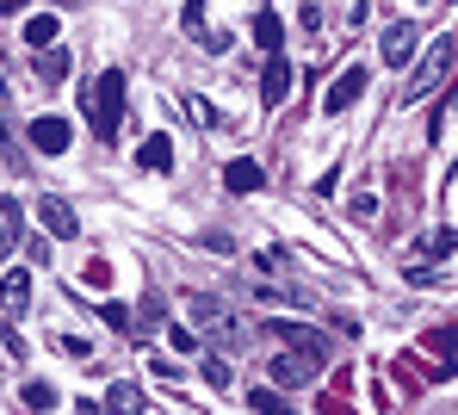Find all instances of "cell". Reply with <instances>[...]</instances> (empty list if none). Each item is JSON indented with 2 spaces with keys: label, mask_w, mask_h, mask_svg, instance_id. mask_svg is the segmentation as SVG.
Here are the masks:
<instances>
[{
  "label": "cell",
  "mask_w": 458,
  "mask_h": 415,
  "mask_svg": "<svg viewBox=\"0 0 458 415\" xmlns=\"http://www.w3.org/2000/svg\"><path fill=\"white\" fill-rule=\"evenodd\" d=\"M19 403H25V410H38V415H50V410H56V385L31 378V385H19Z\"/></svg>",
  "instance_id": "17"
},
{
  "label": "cell",
  "mask_w": 458,
  "mask_h": 415,
  "mask_svg": "<svg viewBox=\"0 0 458 415\" xmlns=\"http://www.w3.org/2000/svg\"><path fill=\"white\" fill-rule=\"evenodd\" d=\"M205 378L224 391V385H229V360H217V353H211V360H205Z\"/></svg>",
  "instance_id": "26"
},
{
  "label": "cell",
  "mask_w": 458,
  "mask_h": 415,
  "mask_svg": "<svg viewBox=\"0 0 458 415\" xmlns=\"http://www.w3.org/2000/svg\"><path fill=\"white\" fill-rule=\"evenodd\" d=\"M137 162L149 167V174H161V167H174V137H161V131H155L149 143L137 149Z\"/></svg>",
  "instance_id": "15"
},
{
  "label": "cell",
  "mask_w": 458,
  "mask_h": 415,
  "mask_svg": "<svg viewBox=\"0 0 458 415\" xmlns=\"http://www.w3.org/2000/svg\"><path fill=\"white\" fill-rule=\"evenodd\" d=\"M446 118H458V69H453V93H446V106H440V124Z\"/></svg>",
  "instance_id": "29"
},
{
  "label": "cell",
  "mask_w": 458,
  "mask_h": 415,
  "mask_svg": "<svg viewBox=\"0 0 458 415\" xmlns=\"http://www.w3.org/2000/svg\"><path fill=\"white\" fill-rule=\"evenodd\" d=\"M273 335H279V341H285L292 353L316 360V366H328V353H335V347H328V335H322V329H310V323H273Z\"/></svg>",
  "instance_id": "4"
},
{
  "label": "cell",
  "mask_w": 458,
  "mask_h": 415,
  "mask_svg": "<svg viewBox=\"0 0 458 415\" xmlns=\"http://www.w3.org/2000/svg\"><path fill=\"white\" fill-rule=\"evenodd\" d=\"M38 224H44V236H56V242H69V236L81 230L75 205H69L63 192H44V199H38Z\"/></svg>",
  "instance_id": "5"
},
{
  "label": "cell",
  "mask_w": 458,
  "mask_h": 415,
  "mask_svg": "<svg viewBox=\"0 0 458 415\" xmlns=\"http://www.w3.org/2000/svg\"><path fill=\"white\" fill-rule=\"evenodd\" d=\"M56 31H63L56 13H31V19H25V44H31V50H56Z\"/></svg>",
  "instance_id": "14"
},
{
  "label": "cell",
  "mask_w": 458,
  "mask_h": 415,
  "mask_svg": "<svg viewBox=\"0 0 458 415\" xmlns=\"http://www.w3.org/2000/svg\"><path fill=\"white\" fill-rule=\"evenodd\" d=\"M453 249H458V230H440V236L428 242V254H453Z\"/></svg>",
  "instance_id": "27"
},
{
  "label": "cell",
  "mask_w": 458,
  "mask_h": 415,
  "mask_svg": "<svg viewBox=\"0 0 458 415\" xmlns=\"http://www.w3.org/2000/svg\"><path fill=\"white\" fill-rule=\"evenodd\" d=\"M99 317H106V323H112L118 335H124V329H137V317H131L124 304H99Z\"/></svg>",
  "instance_id": "23"
},
{
  "label": "cell",
  "mask_w": 458,
  "mask_h": 415,
  "mask_svg": "<svg viewBox=\"0 0 458 415\" xmlns=\"http://www.w3.org/2000/svg\"><path fill=\"white\" fill-rule=\"evenodd\" d=\"M415 38H421V31H415V25H409V19H396V25H384V63H409V56H415Z\"/></svg>",
  "instance_id": "10"
},
{
  "label": "cell",
  "mask_w": 458,
  "mask_h": 415,
  "mask_svg": "<svg viewBox=\"0 0 458 415\" xmlns=\"http://www.w3.org/2000/svg\"><path fill=\"white\" fill-rule=\"evenodd\" d=\"M19 6H25V0H0V19H13V13H19Z\"/></svg>",
  "instance_id": "31"
},
{
  "label": "cell",
  "mask_w": 458,
  "mask_h": 415,
  "mask_svg": "<svg viewBox=\"0 0 458 415\" xmlns=\"http://www.w3.org/2000/svg\"><path fill=\"white\" fill-rule=\"evenodd\" d=\"M25 137H31L38 156H63V149H69V118H31Z\"/></svg>",
  "instance_id": "8"
},
{
  "label": "cell",
  "mask_w": 458,
  "mask_h": 415,
  "mask_svg": "<svg viewBox=\"0 0 458 415\" xmlns=\"http://www.w3.org/2000/svg\"><path fill=\"white\" fill-rule=\"evenodd\" d=\"M186 112H192V118H199L205 131H224V112H217L211 99H186Z\"/></svg>",
  "instance_id": "21"
},
{
  "label": "cell",
  "mask_w": 458,
  "mask_h": 415,
  "mask_svg": "<svg viewBox=\"0 0 458 415\" xmlns=\"http://www.w3.org/2000/svg\"><path fill=\"white\" fill-rule=\"evenodd\" d=\"M0 347H6V353H19V360H25V335L13 329V323H0Z\"/></svg>",
  "instance_id": "24"
},
{
  "label": "cell",
  "mask_w": 458,
  "mask_h": 415,
  "mask_svg": "<svg viewBox=\"0 0 458 415\" xmlns=\"http://www.w3.org/2000/svg\"><path fill=\"white\" fill-rule=\"evenodd\" d=\"M25 304H31V279H25V267H6L0 273V317L13 323V317H25Z\"/></svg>",
  "instance_id": "7"
},
{
  "label": "cell",
  "mask_w": 458,
  "mask_h": 415,
  "mask_svg": "<svg viewBox=\"0 0 458 415\" xmlns=\"http://www.w3.org/2000/svg\"><path fill=\"white\" fill-rule=\"evenodd\" d=\"M453 38H440V44H428L421 50V63H415V75L403 87V99H428V93H440V81H453Z\"/></svg>",
  "instance_id": "2"
},
{
  "label": "cell",
  "mask_w": 458,
  "mask_h": 415,
  "mask_svg": "<svg viewBox=\"0 0 458 415\" xmlns=\"http://www.w3.org/2000/svg\"><path fill=\"white\" fill-rule=\"evenodd\" d=\"M167 341H174V353H199V335L192 329H167Z\"/></svg>",
  "instance_id": "25"
},
{
  "label": "cell",
  "mask_w": 458,
  "mask_h": 415,
  "mask_svg": "<svg viewBox=\"0 0 458 415\" xmlns=\"http://www.w3.org/2000/svg\"><path fill=\"white\" fill-rule=\"evenodd\" d=\"M366 81H372V75H366L360 63H353V69H341V81L322 93V112H335V118H341V112H347V106H353V99L366 93Z\"/></svg>",
  "instance_id": "6"
},
{
  "label": "cell",
  "mask_w": 458,
  "mask_h": 415,
  "mask_svg": "<svg viewBox=\"0 0 458 415\" xmlns=\"http://www.w3.org/2000/svg\"><path fill=\"white\" fill-rule=\"evenodd\" d=\"M19 236H25V205L19 199H0V254L19 249Z\"/></svg>",
  "instance_id": "12"
},
{
  "label": "cell",
  "mask_w": 458,
  "mask_h": 415,
  "mask_svg": "<svg viewBox=\"0 0 458 415\" xmlns=\"http://www.w3.org/2000/svg\"><path fill=\"white\" fill-rule=\"evenodd\" d=\"M267 378H273V391H304V385H316V378H322V366L285 347V353H273V366H267Z\"/></svg>",
  "instance_id": "3"
},
{
  "label": "cell",
  "mask_w": 458,
  "mask_h": 415,
  "mask_svg": "<svg viewBox=\"0 0 458 415\" xmlns=\"http://www.w3.org/2000/svg\"><path fill=\"white\" fill-rule=\"evenodd\" d=\"M87 118H93V131H99V143H118V131H124V69H106L93 93H87Z\"/></svg>",
  "instance_id": "1"
},
{
  "label": "cell",
  "mask_w": 458,
  "mask_h": 415,
  "mask_svg": "<svg viewBox=\"0 0 458 415\" xmlns=\"http://www.w3.org/2000/svg\"><path fill=\"white\" fill-rule=\"evenodd\" d=\"M248 410L254 415H292V397L273 391V385H260V391H248Z\"/></svg>",
  "instance_id": "16"
},
{
  "label": "cell",
  "mask_w": 458,
  "mask_h": 415,
  "mask_svg": "<svg viewBox=\"0 0 458 415\" xmlns=\"http://www.w3.org/2000/svg\"><path fill=\"white\" fill-rule=\"evenodd\" d=\"M180 25L199 38V44H211V31H205V0H186V13H180Z\"/></svg>",
  "instance_id": "20"
},
{
  "label": "cell",
  "mask_w": 458,
  "mask_h": 415,
  "mask_svg": "<svg viewBox=\"0 0 458 415\" xmlns=\"http://www.w3.org/2000/svg\"><path fill=\"white\" fill-rule=\"evenodd\" d=\"M254 44H260L267 56H279V44H285V25H279V13H273V6H260V13H254Z\"/></svg>",
  "instance_id": "13"
},
{
  "label": "cell",
  "mask_w": 458,
  "mask_h": 415,
  "mask_svg": "<svg viewBox=\"0 0 458 415\" xmlns=\"http://www.w3.org/2000/svg\"><path fill=\"white\" fill-rule=\"evenodd\" d=\"M63 75H69V50H44V63H38V81H44V87H63Z\"/></svg>",
  "instance_id": "19"
},
{
  "label": "cell",
  "mask_w": 458,
  "mask_h": 415,
  "mask_svg": "<svg viewBox=\"0 0 458 415\" xmlns=\"http://www.w3.org/2000/svg\"><path fill=\"white\" fill-rule=\"evenodd\" d=\"M81 285H87V292H106V285H112V267H106V260H93V267L81 273Z\"/></svg>",
  "instance_id": "22"
},
{
  "label": "cell",
  "mask_w": 458,
  "mask_h": 415,
  "mask_svg": "<svg viewBox=\"0 0 458 415\" xmlns=\"http://www.w3.org/2000/svg\"><path fill=\"white\" fill-rule=\"evenodd\" d=\"M143 391L131 385V378H112V391H106V415H143Z\"/></svg>",
  "instance_id": "11"
},
{
  "label": "cell",
  "mask_w": 458,
  "mask_h": 415,
  "mask_svg": "<svg viewBox=\"0 0 458 415\" xmlns=\"http://www.w3.org/2000/svg\"><path fill=\"white\" fill-rule=\"evenodd\" d=\"M56 347H63V353H75V360H87V341H81V335H56Z\"/></svg>",
  "instance_id": "28"
},
{
  "label": "cell",
  "mask_w": 458,
  "mask_h": 415,
  "mask_svg": "<svg viewBox=\"0 0 458 415\" xmlns=\"http://www.w3.org/2000/svg\"><path fill=\"white\" fill-rule=\"evenodd\" d=\"M75 415H106V410H99V403H87V397H81V403H75Z\"/></svg>",
  "instance_id": "30"
},
{
  "label": "cell",
  "mask_w": 458,
  "mask_h": 415,
  "mask_svg": "<svg viewBox=\"0 0 458 415\" xmlns=\"http://www.w3.org/2000/svg\"><path fill=\"white\" fill-rule=\"evenodd\" d=\"M224 186H229V192H254V186H260V167H254V162H229L224 167Z\"/></svg>",
  "instance_id": "18"
},
{
  "label": "cell",
  "mask_w": 458,
  "mask_h": 415,
  "mask_svg": "<svg viewBox=\"0 0 458 415\" xmlns=\"http://www.w3.org/2000/svg\"><path fill=\"white\" fill-rule=\"evenodd\" d=\"M260 99H267V106L292 99V63H285V56H267V69H260Z\"/></svg>",
  "instance_id": "9"
}]
</instances>
